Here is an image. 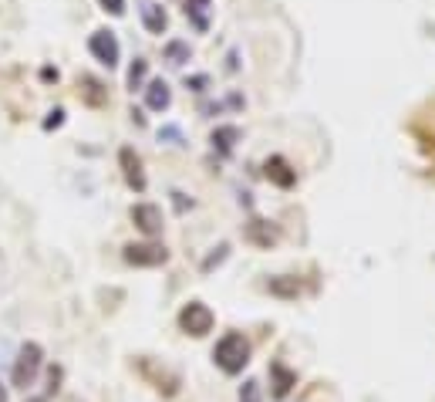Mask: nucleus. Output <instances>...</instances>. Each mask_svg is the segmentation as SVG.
<instances>
[{
	"label": "nucleus",
	"instance_id": "nucleus-1",
	"mask_svg": "<svg viewBox=\"0 0 435 402\" xmlns=\"http://www.w3.org/2000/svg\"><path fill=\"white\" fill-rule=\"evenodd\" d=\"M213 359H216V365H220L226 375H237V372H243V365L250 362V342H246L239 331H226V335L216 342Z\"/></svg>",
	"mask_w": 435,
	"mask_h": 402
},
{
	"label": "nucleus",
	"instance_id": "nucleus-2",
	"mask_svg": "<svg viewBox=\"0 0 435 402\" xmlns=\"http://www.w3.org/2000/svg\"><path fill=\"white\" fill-rule=\"evenodd\" d=\"M213 311L202 304V301H189L183 311H179V328L186 331V335H193V338H202V335H209L213 331Z\"/></svg>",
	"mask_w": 435,
	"mask_h": 402
},
{
	"label": "nucleus",
	"instance_id": "nucleus-3",
	"mask_svg": "<svg viewBox=\"0 0 435 402\" xmlns=\"http://www.w3.org/2000/svg\"><path fill=\"white\" fill-rule=\"evenodd\" d=\"M40 359H44V352H40V345H34V342H27L21 348V355L14 362V386L17 389H27L34 382V375H38V368H40Z\"/></svg>",
	"mask_w": 435,
	"mask_h": 402
},
{
	"label": "nucleus",
	"instance_id": "nucleus-4",
	"mask_svg": "<svg viewBox=\"0 0 435 402\" xmlns=\"http://www.w3.org/2000/svg\"><path fill=\"white\" fill-rule=\"evenodd\" d=\"M125 260L135 267H158L169 260V250L162 243H128L125 247Z\"/></svg>",
	"mask_w": 435,
	"mask_h": 402
},
{
	"label": "nucleus",
	"instance_id": "nucleus-5",
	"mask_svg": "<svg viewBox=\"0 0 435 402\" xmlns=\"http://www.w3.org/2000/svg\"><path fill=\"white\" fill-rule=\"evenodd\" d=\"M88 51H91L102 65H108V68L119 65V41H115L112 31H95L91 41H88Z\"/></svg>",
	"mask_w": 435,
	"mask_h": 402
},
{
	"label": "nucleus",
	"instance_id": "nucleus-6",
	"mask_svg": "<svg viewBox=\"0 0 435 402\" xmlns=\"http://www.w3.org/2000/svg\"><path fill=\"white\" fill-rule=\"evenodd\" d=\"M132 223L145 237H156V234H162V210H158L156 203H135L132 206Z\"/></svg>",
	"mask_w": 435,
	"mask_h": 402
},
{
	"label": "nucleus",
	"instance_id": "nucleus-7",
	"mask_svg": "<svg viewBox=\"0 0 435 402\" xmlns=\"http://www.w3.org/2000/svg\"><path fill=\"white\" fill-rule=\"evenodd\" d=\"M119 162H121V172H125V183L135 190V193H142L145 190V172H142V159L135 156V149H121L119 153Z\"/></svg>",
	"mask_w": 435,
	"mask_h": 402
},
{
	"label": "nucleus",
	"instance_id": "nucleus-8",
	"mask_svg": "<svg viewBox=\"0 0 435 402\" xmlns=\"http://www.w3.org/2000/svg\"><path fill=\"white\" fill-rule=\"evenodd\" d=\"M139 368H142V375L156 386L158 392H165V396H176V392H179V375H172V372H165V368H156L149 359H142Z\"/></svg>",
	"mask_w": 435,
	"mask_h": 402
},
{
	"label": "nucleus",
	"instance_id": "nucleus-9",
	"mask_svg": "<svg viewBox=\"0 0 435 402\" xmlns=\"http://www.w3.org/2000/svg\"><path fill=\"white\" fill-rule=\"evenodd\" d=\"M270 386H274V389H270L274 399H287V392L297 386V375H294L283 362H270Z\"/></svg>",
	"mask_w": 435,
	"mask_h": 402
},
{
	"label": "nucleus",
	"instance_id": "nucleus-10",
	"mask_svg": "<svg viewBox=\"0 0 435 402\" xmlns=\"http://www.w3.org/2000/svg\"><path fill=\"white\" fill-rule=\"evenodd\" d=\"M280 230L277 227H270L267 220H250L246 223V241L257 243V247H270V243H277Z\"/></svg>",
	"mask_w": 435,
	"mask_h": 402
},
{
	"label": "nucleus",
	"instance_id": "nucleus-11",
	"mask_svg": "<svg viewBox=\"0 0 435 402\" xmlns=\"http://www.w3.org/2000/svg\"><path fill=\"white\" fill-rule=\"evenodd\" d=\"M145 105H149L152 112H165V109L172 105V91H169L165 81H149V88H145Z\"/></svg>",
	"mask_w": 435,
	"mask_h": 402
},
{
	"label": "nucleus",
	"instance_id": "nucleus-12",
	"mask_svg": "<svg viewBox=\"0 0 435 402\" xmlns=\"http://www.w3.org/2000/svg\"><path fill=\"white\" fill-rule=\"evenodd\" d=\"M263 169H267V179H274L277 186H294V183H297V172H294L287 162L280 159V156L267 159V166H263Z\"/></svg>",
	"mask_w": 435,
	"mask_h": 402
},
{
	"label": "nucleus",
	"instance_id": "nucleus-13",
	"mask_svg": "<svg viewBox=\"0 0 435 402\" xmlns=\"http://www.w3.org/2000/svg\"><path fill=\"white\" fill-rule=\"evenodd\" d=\"M81 95H84V102H88V105H105V102H108L105 85H102L98 78H91V75H84V78H81Z\"/></svg>",
	"mask_w": 435,
	"mask_h": 402
},
{
	"label": "nucleus",
	"instance_id": "nucleus-14",
	"mask_svg": "<svg viewBox=\"0 0 435 402\" xmlns=\"http://www.w3.org/2000/svg\"><path fill=\"white\" fill-rule=\"evenodd\" d=\"M186 17L199 31H206L209 27V0H186Z\"/></svg>",
	"mask_w": 435,
	"mask_h": 402
},
{
	"label": "nucleus",
	"instance_id": "nucleus-15",
	"mask_svg": "<svg viewBox=\"0 0 435 402\" xmlns=\"http://www.w3.org/2000/svg\"><path fill=\"white\" fill-rule=\"evenodd\" d=\"M142 21H145V27H149L152 34H162L165 24H169V21H165V10H162L158 3H145V7H142Z\"/></svg>",
	"mask_w": 435,
	"mask_h": 402
},
{
	"label": "nucleus",
	"instance_id": "nucleus-16",
	"mask_svg": "<svg viewBox=\"0 0 435 402\" xmlns=\"http://www.w3.org/2000/svg\"><path fill=\"white\" fill-rule=\"evenodd\" d=\"M267 287H270V294H277V298H297V294H301V281H297V278H270Z\"/></svg>",
	"mask_w": 435,
	"mask_h": 402
},
{
	"label": "nucleus",
	"instance_id": "nucleus-17",
	"mask_svg": "<svg viewBox=\"0 0 435 402\" xmlns=\"http://www.w3.org/2000/svg\"><path fill=\"white\" fill-rule=\"evenodd\" d=\"M237 139H239V129H237V125H220V129L213 132V146H220V153H230Z\"/></svg>",
	"mask_w": 435,
	"mask_h": 402
},
{
	"label": "nucleus",
	"instance_id": "nucleus-18",
	"mask_svg": "<svg viewBox=\"0 0 435 402\" xmlns=\"http://www.w3.org/2000/svg\"><path fill=\"white\" fill-rule=\"evenodd\" d=\"M165 61L169 65H186L189 61V44L186 41H169L165 44Z\"/></svg>",
	"mask_w": 435,
	"mask_h": 402
},
{
	"label": "nucleus",
	"instance_id": "nucleus-19",
	"mask_svg": "<svg viewBox=\"0 0 435 402\" xmlns=\"http://www.w3.org/2000/svg\"><path fill=\"white\" fill-rule=\"evenodd\" d=\"M145 71H149V61H142V58H135V65L128 68V88L135 91L142 81H145Z\"/></svg>",
	"mask_w": 435,
	"mask_h": 402
},
{
	"label": "nucleus",
	"instance_id": "nucleus-20",
	"mask_svg": "<svg viewBox=\"0 0 435 402\" xmlns=\"http://www.w3.org/2000/svg\"><path fill=\"white\" fill-rule=\"evenodd\" d=\"M239 402H263V396H260V382L246 379V382L239 386Z\"/></svg>",
	"mask_w": 435,
	"mask_h": 402
},
{
	"label": "nucleus",
	"instance_id": "nucleus-21",
	"mask_svg": "<svg viewBox=\"0 0 435 402\" xmlns=\"http://www.w3.org/2000/svg\"><path fill=\"white\" fill-rule=\"evenodd\" d=\"M226 250H230V247H226V243H220V247H216V254H213V257H209V260L202 264V271H213V267H216V264H220V260L226 257Z\"/></svg>",
	"mask_w": 435,
	"mask_h": 402
},
{
	"label": "nucleus",
	"instance_id": "nucleus-22",
	"mask_svg": "<svg viewBox=\"0 0 435 402\" xmlns=\"http://www.w3.org/2000/svg\"><path fill=\"white\" fill-rule=\"evenodd\" d=\"M98 3H102L108 14H115V17H119V14H125V0H98Z\"/></svg>",
	"mask_w": 435,
	"mask_h": 402
},
{
	"label": "nucleus",
	"instance_id": "nucleus-23",
	"mask_svg": "<svg viewBox=\"0 0 435 402\" xmlns=\"http://www.w3.org/2000/svg\"><path fill=\"white\" fill-rule=\"evenodd\" d=\"M61 122H64V112H61V109H54V112H51V115L44 119V129H58Z\"/></svg>",
	"mask_w": 435,
	"mask_h": 402
},
{
	"label": "nucleus",
	"instance_id": "nucleus-24",
	"mask_svg": "<svg viewBox=\"0 0 435 402\" xmlns=\"http://www.w3.org/2000/svg\"><path fill=\"white\" fill-rule=\"evenodd\" d=\"M186 85H193V88H196V91H202V85H206V78H202V75H199V78H193V81H186Z\"/></svg>",
	"mask_w": 435,
	"mask_h": 402
},
{
	"label": "nucleus",
	"instance_id": "nucleus-25",
	"mask_svg": "<svg viewBox=\"0 0 435 402\" xmlns=\"http://www.w3.org/2000/svg\"><path fill=\"white\" fill-rule=\"evenodd\" d=\"M0 402H7V392H3V389H0Z\"/></svg>",
	"mask_w": 435,
	"mask_h": 402
},
{
	"label": "nucleus",
	"instance_id": "nucleus-26",
	"mask_svg": "<svg viewBox=\"0 0 435 402\" xmlns=\"http://www.w3.org/2000/svg\"><path fill=\"white\" fill-rule=\"evenodd\" d=\"M27 402H44V399H27Z\"/></svg>",
	"mask_w": 435,
	"mask_h": 402
}]
</instances>
